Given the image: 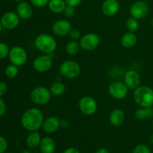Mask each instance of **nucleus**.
<instances>
[{
    "label": "nucleus",
    "instance_id": "1",
    "mask_svg": "<svg viewBox=\"0 0 153 153\" xmlns=\"http://www.w3.org/2000/svg\"><path fill=\"white\" fill-rule=\"evenodd\" d=\"M44 115L38 108H31L25 111L21 117V124L28 131H37L42 127Z\"/></svg>",
    "mask_w": 153,
    "mask_h": 153
},
{
    "label": "nucleus",
    "instance_id": "2",
    "mask_svg": "<svg viewBox=\"0 0 153 153\" xmlns=\"http://www.w3.org/2000/svg\"><path fill=\"white\" fill-rule=\"evenodd\" d=\"M133 99L134 102L140 107H152L153 89L146 85L138 87L134 90Z\"/></svg>",
    "mask_w": 153,
    "mask_h": 153
},
{
    "label": "nucleus",
    "instance_id": "3",
    "mask_svg": "<svg viewBox=\"0 0 153 153\" xmlns=\"http://www.w3.org/2000/svg\"><path fill=\"white\" fill-rule=\"evenodd\" d=\"M35 47L44 54H50L55 52L57 48V42L52 35L48 34H40L34 40Z\"/></svg>",
    "mask_w": 153,
    "mask_h": 153
},
{
    "label": "nucleus",
    "instance_id": "4",
    "mask_svg": "<svg viewBox=\"0 0 153 153\" xmlns=\"http://www.w3.org/2000/svg\"><path fill=\"white\" fill-rule=\"evenodd\" d=\"M51 94L49 88L45 86H38L34 88L30 94L31 100L36 105H43L50 101Z\"/></svg>",
    "mask_w": 153,
    "mask_h": 153
},
{
    "label": "nucleus",
    "instance_id": "5",
    "mask_svg": "<svg viewBox=\"0 0 153 153\" xmlns=\"http://www.w3.org/2000/svg\"><path fill=\"white\" fill-rule=\"evenodd\" d=\"M59 71L60 73L67 79H75L80 74L81 67L76 61L67 60L61 64Z\"/></svg>",
    "mask_w": 153,
    "mask_h": 153
},
{
    "label": "nucleus",
    "instance_id": "6",
    "mask_svg": "<svg viewBox=\"0 0 153 153\" xmlns=\"http://www.w3.org/2000/svg\"><path fill=\"white\" fill-rule=\"evenodd\" d=\"M8 58L10 63L17 67H22L26 63L28 54L22 46H15L10 49Z\"/></svg>",
    "mask_w": 153,
    "mask_h": 153
},
{
    "label": "nucleus",
    "instance_id": "7",
    "mask_svg": "<svg viewBox=\"0 0 153 153\" xmlns=\"http://www.w3.org/2000/svg\"><path fill=\"white\" fill-rule=\"evenodd\" d=\"M100 43V37L96 33H87L81 37L80 46L85 51H93L98 47Z\"/></svg>",
    "mask_w": 153,
    "mask_h": 153
},
{
    "label": "nucleus",
    "instance_id": "8",
    "mask_svg": "<svg viewBox=\"0 0 153 153\" xmlns=\"http://www.w3.org/2000/svg\"><path fill=\"white\" fill-rule=\"evenodd\" d=\"M79 107L83 114L91 116L97 112L98 105H97V101L93 97L85 96L79 100Z\"/></svg>",
    "mask_w": 153,
    "mask_h": 153
},
{
    "label": "nucleus",
    "instance_id": "9",
    "mask_svg": "<svg viewBox=\"0 0 153 153\" xmlns=\"http://www.w3.org/2000/svg\"><path fill=\"white\" fill-rule=\"evenodd\" d=\"M108 93L112 98L121 100L126 98L128 93V88L124 82L116 81L109 85Z\"/></svg>",
    "mask_w": 153,
    "mask_h": 153
},
{
    "label": "nucleus",
    "instance_id": "10",
    "mask_svg": "<svg viewBox=\"0 0 153 153\" xmlns=\"http://www.w3.org/2000/svg\"><path fill=\"white\" fill-rule=\"evenodd\" d=\"M32 67L38 73H46L52 68V59L48 54L39 55L33 61Z\"/></svg>",
    "mask_w": 153,
    "mask_h": 153
},
{
    "label": "nucleus",
    "instance_id": "11",
    "mask_svg": "<svg viewBox=\"0 0 153 153\" xmlns=\"http://www.w3.org/2000/svg\"><path fill=\"white\" fill-rule=\"evenodd\" d=\"M149 7L147 3L144 1H137L130 7L131 16L137 19H144L148 15Z\"/></svg>",
    "mask_w": 153,
    "mask_h": 153
},
{
    "label": "nucleus",
    "instance_id": "12",
    "mask_svg": "<svg viewBox=\"0 0 153 153\" xmlns=\"http://www.w3.org/2000/svg\"><path fill=\"white\" fill-rule=\"evenodd\" d=\"M0 20L3 28L7 30H13L19 25L20 18L16 13L8 11L2 15Z\"/></svg>",
    "mask_w": 153,
    "mask_h": 153
},
{
    "label": "nucleus",
    "instance_id": "13",
    "mask_svg": "<svg viewBox=\"0 0 153 153\" xmlns=\"http://www.w3.org/2000/svg\"><path fill=\"white\" fill-rule=\"evenodd\" d=\"M124 83L128 87V89L134 91L140 86L141 83L140 75L136 70H128L124 76Z\"/></svg>",
    "mask_w": 153,
    "mask_h": 153
},
{
    "label": "nucleus",
    "instance_id": "14",
    "mask_svg": "<svg viewBox=\"0 0 153 153\" xmlns=\"http://www.w3.org/2000/svg\"><path fill=\"white\" fill-rule=\"evenodd\" d=\"M72 29V25L67 19H62L56 20L52 27V32L60 37L68 35Z\"/></svg>",
    "mask_w": 153,
    "mask_h": 153
},
{
    "label": "nucleus",
    "instance_id": "15",
    "mask_svg": "<svg viewBox=\"0 0 153 153\" xmlns=\"http://www.w3.org/2000/svg\"><path fill=\"white\" fill-rule=\"evenodd\" d=\"M120 10V3L117 0H105L102 4V12L106 16H113Z\"/></svg>",
    "mask_w": 153,
    "mask_h": 153
},
{
    "label": "nucleus",
    "instance_id": "16",
    "mask_svg": "<svg viewBox=\"0 0 153 153\" xmlns=\"http://www.w3.org/2000/svg\"><path fill=\"white\" fill-rule=\"evenodd\" d=\"M61 127V120L57 117L51 116L44 119L42 128L48 134L55 133Z\"/></svg>",
    "mask_w": 153,
    "mask_h": 153
},
{
    "label": "nucleus",
    "instance_id": "17",
    "mask_svg": "<svg viewBox=\"0 0 153 153\" xmlns=\"http://www.w3.org/2000/svg\"><path fill=\"white\" fill-rule=\"evenodd\" d=\"M16 13L19 18L24 20L30 19L33 14V9L29 3L26 1H20L16 6Z\"/></svg>",
    "mask_w": 153,
    "mask_h": 153
},
{
    "label": "nucleus",
    "instance_id": "18",
    "mask_svg": "<svg viewBox=\"0 0 153 153\" xmlns=\"http://www.w3.org/2000/svg\"><path fill=\"white\" fill-rule=\"evenodd\" d=\"M125 113L120 108L114 109L109 115V121L114 126H120L125 121Z\"/></svg>",
    "mask_w": 153,
    "mask_h": 153
},
{
    "label": "nucleus",
    "instance_id": "19",
    "mask_svg": "<svg viewBox=\"0 0 153 153\" xmlns=\"http://www.w3.org/2000/svg\"><path fill=\"white\" fill-rule=\"evenodd\" d=\"M40 152L42 153H54L55 151V143L53 139L50 137H45L42 138L39 146Z\"/></svg>",
    "mask_w": 153,
    "mask_h": 153
},
{
    "label": "nucleus",
    "instance_id": "20",
    "mask_svg": "<svg viewBox=\"0 0 153 153\" xmlns=\"http://www.w3.org/2000/svg\"><path fill=\"white\" fill-rule=\"evenodd\" d=\"M137 42V35L134 32L125 33L121 37V45L124 48L126 49H131L134 47Z\"/></svg>",
    "mask_w": 153,
    "mask_h": 153
},
{
    "label": "nucleus",
    "instance_id": "21",
    "mask_svg": "<svg viewBox=\"0 0 153 153\" xmlns=\"http://www.w3.org/2000/svg\"><path fill=\"white\" fill-rule=\"evenodd\" d=\"M134 115L138 120L150 119L153 117V108L152 107H140L135 111Z\"/></svg>",
    "mask_w": 153,
    "mask_h": 153
},
{
    "label": "nucleus",
    "instance_id": "22",
    "mask_svg": "<svg viewBox=\"0 0 153 153\" xmlns=\"http://www.w3.org/2000/svg\"><path fill=\"white\" fill-rule=\"evenodd\" d=\"M41 136L38 131H31L26 137V144L29 148L34 149L40 146L41 142Z\"/></svg>",
    "mask_w": 153,
    "mask_h": 153
},
{
    "label": "nucleus",
    "instance_id": "23",
    "mask_svg": "<svg viewBox=\"0 0 153 153\" xmlns=\"http://www.w3.org/2000/svg\"><path fill=\"white\" fill-rule=\"evenodd\" d=\"M48 6L49 10L53 13H61L64 12L67 4L64 0H49Z\"/></svg>",
    "mask_w": 153,
    "mask_h": 153
},
{
    "label": "nucleus",
    "instance_id": "24",
    "mask_svg": "<svg viewBox=\"0 0 153 153\" xmlns=\"http://www.w3.org/2000/svg\"><path fill=\"white\" fill-rule=\"evenodd\" d=\"M51 94L55 97H59L63 95L66 91V86L64 83L61 82H55L49 88Z\"/></svg>",
    "mask_w": 153,
    "mask_h": 153
},
{
    "label": "nucleus",
    "instance_id": "25",
    "mask_svg": "<svg viewBox=\"0 0 153 153\" xmlns=\"http://www.w3.org/2000/svg\"><path fill=\"white\" fill-rule=\"evenodd\" d=\"M80 43L77 40H71L66 46V52L70 55H76L80 50Z\"/></svg>",
    "mask_w": 153,
    "mask_h": 153
},
{
    "label": "nucleus",
    "instance_id": "26",
    "mask_svg": "<svg viewBox=\"0 0 153 153\" xmlns=\"http://www.w3.org/2000/svg\"><path fill=\"white\" fill-rule=\"evenodd\" d=\"M126 28H128V31L130 32H135L138 30L139 28V22L138 19H135L133 16H130L128 19H126Z\"/></svg>",
    "mask_w": 153,
    "mask_h": 153
},
{
    "label": "nucleus",
    "instance_id": "27",
    "mask_svg": "<svg viewBox=\"0 0 153 153\" xmlns=\"http://www.w3.org/2000/svg\"><path fill=\"white\" fill-rule=\"evenodd\" d=\"M17 66L14 65V64H11L10 65L7 66L5 68V75L7 77L10 78V79H13V78L16 77L19 73V69H18Z\"/></svg>",
    "mask_w": 153,
    "mask_h": 153
},
{
    "label": "nucleus",
    "instance_id": "28",
    "mask_svg": "<svg viewBox=\"0 0 153 153\" xmlns=\"http://www.w3.org/2000/svg\"><path fill=\"white\" fill-rule=\"evenodd\" d=\"M10 49L5 43L0 42V61L4 60L8 56Z\"/></svg>",
    "mask_w": 153,
    "mask_h": 153
},
{
    "label": "nucleus",
    "instance_id": "29",
    "mask_svg": "<svg viewBox=\"0 0 153 153\" xmlns=\"http://www.w3.org/2000/svg\"><path fill=\"white\" fill-rule=\"evenodd\" d=\"M132 153H151V150L146 145L139 144L134 147Z\"/></svg>",
    "mask_w": 153,
    "mask_h": 153
},
{
    "label": "nucleus",
    "instance_id": "30",
    "mask_svg": "<svg viewBox=\"0 0 153 153\" xmlns=\"http://www.w3.org/2000/svg\"><path fill=\"white\" fill-rule=\"evenodd\" d=\"M63 13H64V16H65L67 18L73 17L75 15V13H76L75 7H73V6H70V5H67Z\"/></svg>",
    "mask_w": 153,
    "mask_h": 153
},
{
    "label": "nucleus",
    "instance_id": "31",
    "mask_svg": "<svg viewBox=\"0 0 153 153\" xmlns=\"http://www.w3.org/2000/svg\"><path fill=\"white\" fill-rule=\"evenodd\" d=\"M49 0H31V2L34 7H43L48 5Z\"/></svg>",
    "mask_w": 153,
    "mask_h": 153
},
{
    "label": "nucleus",
    "instance_id": "32",
    "mask_svg": "<svg viewBox=\"0 0 153 153\" xmlns=\"http://www.w3.org/2000/svg\"><path fill=\"white\" fill-rule=\"evenodd\" d=\"M70 36V38L73 40H77L81 38V33L79 30L76 29V28H72L71 31H70L68 34Z\"/></svg>",
    "mask_w": 153,
    "mask_h": 153
},
{
    "label": "nucleus",
    "instance_id": "33",
    "mask_svg": "<svg viewBox=\"0 0 153 153\" xmlns=\"http://www.w3.org/2000/svg\"><path fill=\"white\" fill-rule=\"evenodd\" d=\"M8 143L4 137L0 136V153H4L7 150Z\"/></svg>",
    "mask_w": 153,
    "mask_h": 153
},
{
    "label": "nucleus",
    "instance_id": "34",
    "mask_svg": "<svg viewBox=\"0 0 153 153\" xmlns=\"http://www.w3.org/2000/svg\"><path fill=\"white\" fill-rule=\"evenodd\" d=\"M7 90H8V88H7V84L1 81L0 82V97L5 95L7 92Z\"/></svg>",
    "mask_w": 153,
    "mask_h": 153
},
{
    "label": "nucleus",
    "instance_id": "35",
    "mask_svg": "<svg viewBox=\"0 0 153 153\" xmlns=\"http://www.w3.org/2000/svg\"><path fill=\"white\" fill-rule=\"evenodd\" d=\"M6 112V105L4 100L0 97V117H2Z\"/></svg>",
    "mask_w": 153,
    "mask_h": 153
},
{
    "label": "nucleus",
    "instance_id": "36",
    "mask_svg": "<svg viewBox=\"0 0 153 153\" xmlns=\"http://www.w3.org/2000/svg\"><path fill=\"white\" fill-rule=\"evenodd\" d=\"M64 1H65L67 5L76 7V6L79 5L81 4L82 0H64Z\"/></svg>",
    "mask_w": 153,
    "mask_h": 153
},
{
    "label": "nucleus",
    "instance_id": "37",
    "mask_svg": "<svg viewBox=\"0 0 153 153\" xmlns=\"http://www.w3.org/2000/svg\"><path fill=\"white\" fill-rule=\"evenodd\" d=\"M63 153H80L79 151V149H77L76 148L74 147H70L68 149H66Z\"/></svg>",
    "mask_w": 153,
    "mask_h": 153
},
{
    "label": "nucleus",
    "instance_id": "38",
    "mask_svg": "<svg viewBox=\"0 0 153 153\" xmlns=\"http://www.w3.org/2000/svg\"><path fill=\"white\" fill-rule=\"evenodd\" d=\"M69 125H70V123L67 119H64L61 120V127H62V128H67Z\"/></svg>",
    "mask_w": 153,
    "mask_h": 153
},
{
    "label": "nucleus",
    "instance_id": "39",
    "mask_svg": "<svg viewBox=\"0 0 153 153\" xmlns=\"http://www.w3.org/2000/svg\"><path fill=\"white\" fill-rule=\"evenodd\" d=\"M96 153H110V152H109V151L107 149H105V148H100V149L96 152Z\"/></svg>",
    "mask_w": 153,
    "mask_h": 153
},
{
    "label": "nucleus",
    "instance_id": "40",
    "mask_svg": "<svg viewBox=\"0 0 153 153\" xmlns=\"http://www.w3.org/2000/svg\"><path fill=\"white\" fill-rule=\"evenodd\" d=\"M149 142H150L152 144H153V134H151L150 137H149Z\"/></svg>",
    "mask_w": 153,
    "mask_h": 153
},
{
    "label": "nucleus",
    "instance_id": "41",
    "mask_svg": "<svg viewBox=\"0 0 153 153\" xmlns=\"http://www.w3.org/2000/svg\"><path fill=\"white\" fill-rule=\"evenodd\" d=\"M2 25H1V20H0V34H1V31H2Z\"/></svg>",
    "mask_w": 153,
    "mask_h": 153
},
{
    "label": "nucleus",
    "instance_id": "42",
    "mask_svg": "<svg viewBox=\"0 0 153 153\" xmlns=\"http://www.w3.org/2000/svg\"><path fill=\"white\" fill-rule=\"evenodd\" d=\"M14 1H19V2H20V1H23V0H14Z\"/></svg>",
    "mask_w": 153,
    "mask_h": 153
},
{
    "label": "nucleus",
    "instance_id": "43",
    "mask_svg": "<svg viewBox=\"0 0 153 153\" xmlns=\"http://www.w3.org/2000/svg\"><path fill=\"white\" fill-rule=\"evenodd\" d=\"M152 26H153V18H152Z\"/></svg>",
    "mask_w": 153,
    "mask_h": 153
},
{
    "label": "nucleus",
    "instance_id": "44",
    "mask_svg": "<svg viewBox=\"0 0 153 153\" xmlns=\"http://www.w3.org/2000/svg\"><path fill=\"white\" fill-rule=\"evenodd\" d=\"M152 126H153V117H152Z\"/></svg>",
    "mask_w": 153,
    "mask_h": 153
}]
</instances>
